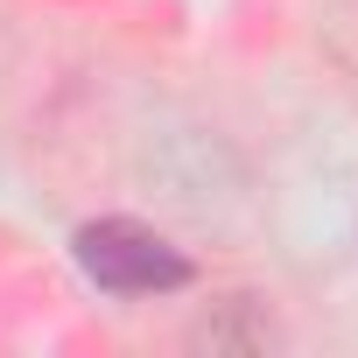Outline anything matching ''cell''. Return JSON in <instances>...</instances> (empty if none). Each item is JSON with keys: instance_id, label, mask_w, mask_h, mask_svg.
<instances>
[{"instance_id": "1", "label": "cell", "mask_w": 358, "mask_h": 358, "mask_svg": "<svg viewBox=\"0 0 358 358\" xmlns=\"http://www.w3.org/2000/svg\"><path fill=\"white\" fill-rule=\"evenodd\" d=\"M85 281H99L106 295H169V288H183L190 281V260L176 253L162 232L134 225V218H99L71 239Z\"/></svg>"}]
</instances>
